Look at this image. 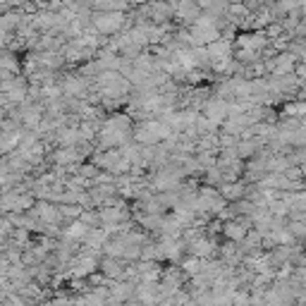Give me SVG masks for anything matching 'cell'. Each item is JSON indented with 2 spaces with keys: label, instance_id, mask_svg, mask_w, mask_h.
I'll list each match as a JSON object with an SVG mask.
<instances>
[{
  "label": "cell",
  "instance_id": "6da1fadb",
  "mask_svg": "<svg viewBox=\"0 0 306 306\" xmlns=\"http://www.w3.org/2000/svg\"><path fill=\"white\" fill-rule=\"evenodd\" d=\"M3 3H7V0H0V5H3Z\"/></svg>",
  "mask_w": 306,
  "mask_h": 306
}]
</instances>
